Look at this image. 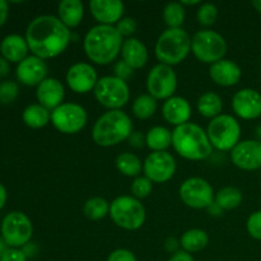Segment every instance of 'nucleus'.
Masks as SVG:
<instances>
[{
    "label": "nucleus",
    "instance_id": "nucleus-1",
    "mask_svg": "<svg viewBox=\"0 0 261 261\" xmlns=\"http://www.w3.org/2000/svg\"><path fill=\"white\" fill-rule=\"evenodd\" d=\"M25 41L32 55L46 60L63 54L71 41V33L58 17L38 15L25 31Z\"/></svg>",
    "mask_w": 261,
    "mask_h": 261
},
{
    "label": "nucleus",
    "instance_id": "nucleus-2",
    "mask_svg": "<svg viewBox=\"0 0 261 261\" xmlns=\"http://www.w3.org/2000/svg\"><path fill=\"white\" fill-rule=\"evenodd\" d=\"M124 37L115 25L97 24L86 33L83 48L87 58L97 65H107L121 54Z\"/></svg>",
    "mask_w": 261,
    "mask_h": 261
},
{
    "label": "nucleus",
    "instance_id": "nucleus-3",
    "mask_svg": "<svg viewBox=\"0 0 261 261\" xmlns=\"http://www.w3.org/2000/svg\"><path fill=\"white\" fill-rule=\"evenodd\" d=\"M172 147L178 155L188 161L206 160L213 153L206 132L194 122H186L173 129Z\"/></svg>",
    "mask_w": 261,
    "mask_h": 261
},
{
    "label": "nucleus",
    "instance_id": "nucleus-4",
    "mask_svg": "<svg viewBox=\"0 0 261 261\" xmlns=\"http://www.w3.org/2000/svg\"><path fill=\"white\" fill-rule=\"evenodd\" d=\"M133 134V122L121 110L105 112L97 119L92 129V139L102 148L115 147Z\"/></svg>",
    "mask_w": 261,
    "mask_h": 261
},
{
    "label": "nucleus",
    "instance_id": "nucleus-5",
    "mask_svg": "<svg viewBox=\"0 0 261 261\" xmlns=\"http://www.w3.org/2000/svg\"><path fill=\"white\" fill-rule=\"evenodd\" d=\"M154 53L160 64L177 65L191 53L190 35L182 28H167L158 37Z\"/></svg>",
    "mask_w": 261,
    "mask_h": 261
},
{
    "label": "nucleus",
    "instance_id": "nucleus-6",
    "mask_svg": "<svg viewBox=\"0 0 261 261\" xmlns=\"http://www.w3.org/2000/svg\"><path fill=\"white\" fill-rule=\"evenodd\" d=\"M110 217L112 222L125 231H137L144 224L147 213L140 200L134 196H117L110 204Z\"/></svg>",
    "mask_w": 261,
    "mask_h": 261
},
{
    "label": "nucleus",
    "instance_id": "nucleus-7",
    "mask_svg": "<svg viewBox=\"0 0 261 261\" xmlns=\"http://www.w3.org/2000/svg\"><path fill=\"white\" fill-rule=\"evenodd\" d=\"M206 134L213 148L222 152H231L241 142V126L232 115L222 114L212 119Z\"/></svg>",
    "mask_w": 261,
    "mask_h": 261
},
{
    "label": "nucleus",
    "instance_id": "nucleus-8",
    "mask_svg": "<svg viewBox=\"0 0 261 261\" xmlns=\"http://www.w3.org/2000/svg\"><path fill=\"white\" fill-rule=\"evenodd\" d=\"M226 40L221 33L212 30L198 31L191 37V53L201 63L214 64L227 54Z\"/></svg>",
    "mask_w": 261,
    "mask_h": 261
},
{
    "label": "nucleus",
    "instance_id": "nucleus-9",
    "mask_svg": "<svg viewBox=\"0 0 261 261\" xmlns=\"http://www.w3.org/2000/svg\"><path fill=\"white\" fill-rule=\"evenodd\" d=\"M94 98L101 106L112 110H121L130 99V88L126 81L116 75H106L98 79L93 89Z\"/></svg>",
    "mask_w": 261,
    "mask_h": 261
},
{
    "label": "nucleus",
    "instance_id": "nucleus-10",
    "mask_svg": "<svg viewBox=\"0 0 261 261\" xmlns=\"http://www.w3.org/2000/svg\"><path fill=\"white\" fill-rule=\"evenodd\" d=\"M33 234L31 219L22 212H10L2 222V239L10 249H19L30 244Z\"/></svg>",
    "mask_w": 261,
    "mask_h": 261
},
{
    "label": "nucleus",
    "instance_id": "nucleus-11",
    "mask_svg": "<svg viewBox=\"0 0 261 261\" xmlns=\"http://www.w3.org/2000/svg\"><path fill=\"white\" fill-rule=\"evenodd\" d=\"M88 121V114L83 106L74 102H64L51 111V124L58 132L66 135L78 134Z\"/></svg>",
    "mask_w": 261,
    "mask_h": 261
},
{
    "label": "nucleus",
    "instance_id": "nucleus-12",
    "mask_svg": "<svg viewBox=\"0 0 261 261\" xmlns=\"http://www.w3.org/2000/svg\"><path fill=\"white\" fill-rule=\"evenodd\" d=\"M178 194L182 203L193 209H208L216 198L213 186L201 177H190L184 181Z\"/></svg>",
    "mask_w": 261,
    "mask_h": 261
},
{
    "label": "nucleus",
    "instance_id": "nucleus-13",
    "mask_svg": "<svg viewBox=\"0 0 261 261\" xmlns=\"http://www.w3.org/2000/svg\"><path fill=\"white\" fill-rule=\"evenodd\" d=\"M148 94L158 99H165L173 97L177 89V75L172 66L165 64H157L149 70L147 76Z\"/></svg>",
    "mask_w": 261,
    "mask_h": 261
},
{
    "label": "nucleus",
    "instance_id": "nucleus-14",
    "mask_svg": "<svg viewBox=\"0 0 261 261\" xmlns=\"http://www.w3.org/2000/svg\"><path fill=\"white\" fill-rule=\"evenodd\" d=\"M143 172L153 184H165L176 172V160L171 153L152 152L143 162Z\"/></svg>",
    "mask_w": 261,
    "mask_h": 261
},
{
    "label": "nucleus",
    "instance_id": "nucleus-15",
    "mask_svg": "<svg viewBox=\"0 0 261 261\" xmlns=\"http://www.w3.org/2000/svg\"><path fill=\"white\" fill-rule=\"evenodd\" d=\"M98 79L96 69L91 64L84 63V61L71 65L65 75L69 88L79 94H86L93 91Z\"/></svg>",
    "mask_w": 261,
    "mask_h": 261
},
{
    "label": "nucleus",
    "instance_id": "nucleus-16",
    "mask_svg": "<svg viewBox=\"0 0 261 261\" xmlns=\"http://www.w3.org/2000/svg\"><path fill=\"white\" fill-rule=\"evenodd\" d=\"M231 161L240 170H259L261 168V140H241L231 150Z\"/></svg>",
    "mask_w": 261,
    "mask_h": 261
},
{
    "label": "nucleus",
    "instance_id": "nucleus-17",
    "mask_svg": "<svg viewBox=\"0 0 261 261\" xmlns=\"http://www.w3.org/2000/svg\"><path fill=\"white\" fill-rule=\"evenodd\" d=\"M232 109L241 119H257L261 116V93L252 88L240 89L232 98Z\"/></svg>",
    "mask_w": 261,
    "mask_h": 261
},
{
    "label": "nucleus",
    "instance_id": "nucleus-18",
    "mask_svg": "<svg viewBox=\"0 0 261 261\" xmlns=\"http://www.w3.org/2000/svg\"><path fill=\"white\" fill-rule=\"evenodd\" d=\"M47 64L45 60L35 55L27 56L20 61L15 69L17 79L28 87H37L47 78Z\"/></svg>",
    "mask_w": 261,
    "mask_h": 261
},
{
    "label": "nucleus",
    "instance_id": "nucleus-19",
    "mask_svg": "<svg viewBox=\"0 0 261 261\" xmlns=\"http://www.w3.org/2000/svg\"><path fill=\"white\" fill-rule=\"evenodd\" d=\"M89 9L98 24L116 25L124 18L125 5L120 0H91Z\"/></svg>",
    "mask_w": 261,
    "mask_h": 261
},
{
    "label": "nucleus",
    "instance_id": "nucleus-20",
    "mask_svg": "<svg viewBox=\"0 0 261 261\" xmlns=\"http://www.w3.org/2000/svg\"><path fill=\"white\" fill-rule=\"evenodd\" d=\"M36 97L41 106L54 111L60 105L64 103L65 98V88L63 83L56 78H46L36 89Z\"/></svg>",
    "mask_w": 261,
    "mask_h": 261
},
{
    "label": "nucleus",
    "instance_id": "nucleus-21",
    "mask_svg": "<svg viewBox=\"0 0 261 261\" xmlns=\"http://www.w3.org/2000/svg\"><path fill=\"white\" fill-rule=\"evenodd\" d=\"M209 75L216 84L221 87L236 86L242 76V70L234 61L228 59H222L212 64L209 68Z\"/></svg>",
    "mask_w": 261,
    "mask_h": 261
},
{
    "label": "nucleus",
    "instance_id": "nucleus-22",
    "mask_svg": "<svg viewBox=\"0 0 261 261\" xmlns=\"http://www.w3.org/2000/svg\"><path fill=\"white\" fill-rule=\"evenodd\" d=\"M162 115L166 121L175 127L186 124L191 117L190 102L184 97H171L163 103Z\"/></svg>",
    "mask_w": 261,
    "mask_h": 261
},
{
    "label": "nucleus",
    "instance_id": "nucleus-23",
    "mask_svg": "<svg viewBox=\"0 0 261 261\" xmlns=\"http://www.w3.org/2000/svg\"><path fill=\"white\" fill-rule=\"evenodd\" d=\"M121 58L124 63H126L133 70L135 69H142L147 65L148 48L144 43L135 37H130L124 40L121 48Z\"/></svg>",
    "mask_w": 261,
    "mask_h": 261
},
{
    "label": "nucleus",
    "instance_id": "nucleus-24",
    "mask_svg": "<svg viewBox=\"0 0 261 261\" xmlns=\"http://www.w3.org/2000/svg\"><path fill=\"white\" fill-rule=\"evenodd\" d=\"M28 43L25 41V37L20 35H8L3 38L0 43V53L3 58L10 63H18L24 60L28 56Z\"/></svg>",
    "mask_w": 261,
    "mask_h": 261
},
{
    "label": "nucleus",
    "instance_id": "nucleus-25",
    "mask_svg": "<svg viewBox=\"0 0 261 261\" xmlns=\"http://www.w3.org/2000/svg\"><path fill=\"white\" fill-rule=\"evenodd\" d=\"M58 15L69 30L78 27L84 17L83 3L81 0H63L58 5Z\"/></svg>",
    "mask_w": 261,
    "mask_h": 261
},
{
    "label": "nucleus",
    "instance_id": "nucleus-26",
    "mask_svg": "<svg viewBox=\"0 0 261 261\" xmlns=\"http://www.w3.org/2000/svg\"><path fill=\"white\" fill-rule=\"evenodd\" d=\"M145 144L152 152H166L172 145V132L165 126H153L145 135Z\"/></svg>",
    "mask_w": 261,
    "mask_h": 261
},
{
    "label": "nucleus",
    "instance_id": "nucleus-27",
    "mask_svg": "<svg viewBox=\"0 0 261 261\" xmlns=\"http://www.w3.org/2000/svg\"><path fill=\"white\" fill-rule=\"evenodd\" d=\"M209 244V236L205 231L199 228H193L186 231L180 239V246L184 251L189 254L203 251Z\"/></svg>",
    "mask_w": 261,
    "mask_h": 261
},
{
    "label": "nucleus",
    "instance_id": "nucleus-28",
    "mask_svg": "<svg viewBox=\"0 0 261 261\" xmlns=\"http://www.w3.org/2000/svg\"><path fill=\"white\" fill-rule=\"evenodd\" d=\"M22 119L27 126L32 129H42L51 121V111L40 103H32L25 107Z\"/></svg>",
    "mask_w": 261,
    "mask_h": 261
},
{
    "label": "nucleus",
    "instance_id": "nucleus-29",
    "mask_svg": "<svg viewBox=\"0 0 261 261\" xmlns=\"http://www.w3.org/2000/svg\"><path fill=\"white\" fill-rule=\"evenodd\" d=\"M196 109L201 116L206 117V119H214V117L222 115L223 101H222L221 96L214 92H205L199 97Z\"/></svg>",
    "mask_w": 261,
    "mask_h": 261
},
{
    "label": "nucleus",
    "instance_id": "nucleus-30",
    "mask_svg": "<svg viewBox=\"0 0 261 261\" xmlns=\"http://www.w3.org/2000/svg\"><path fill=\"white\" fill-rule=\"evenodd\" d=\"M115 165H116L117 171L126 177H139L143 170L142 161L139 160L138 155L130 152H125L117 155Z\"/></svg>",
    "mask_w": 261,
    "mask_h": 261
},
{
    "label": "nucleus",
    "instance_id": "nucleus-31",
    "mask_svg": "<svg viewBox=\"0 0 261 261\" xmlns=\"http://www.w3.org/2000/svg\"><path fill=\"white\" fill-rule=\"evenodd\" d=\"M242 200H244V195H242L241 190L234 186H226V188L221 189L218 193H216V198H214V203L222 211L236 209L237 206L241 205Z\"/></svg>",
    "mask_w": 261,
    "mask_h": 261
},
{
    "label": "nucleus",
    "instance_id": "nucleus-32",
    "mask_svg": "<svg viewBox=\"0 0 261 261\" xmlns=\"http://www.w3.org/2000/svg\"><path fill=\"white\" fill-rule=\"evenodd\" d=\"M83 213L91 221H101L110 216V203L101 196H93L84 203Z\"/></svg>",
    "mask_w": 261,
    "mask_h": 261
},
{
    "label": "nucleus",
    "instance_id": "nucleus-33",
    "mask_svg": "<svg viewBox=\"0 0 261 261\" xmlns=\"http://www.w3.org/2000/svg\"><path fill=\"white\" fill-rule=\"evenodd\" d=\"M186 10L180 2H171L165 5L162 10V18L168 28H181L185 20Z\"/></svg>",
    "mask_w": 261,
    "mask_h": 261
},
{
    "label": "nucleus",
    "instance_id": "nucleus-34",
    "mask_svg": "<svg viewBox=\"0 0 261 261\" xmlns=\"http://www.w3.org/2000/svg\"><path fill=\"white\" fill-rule=\"evenodd\" d=\"M133 114L139 120H148L157 111V99L150 94H140L133 102Z\"/></svg>",
    "mask_w": 261,
    "mask_h": 261
},
{
    "label": "nucleus",
    "instance_id": "nucleus-35",
    "mask_svg": "<svg viewBox=\"0 0 261 261\" xmlns=\"http://www.w3.org/2000/svg\"><path fill=\"white\" fill-rule=\"evenodd\" d=\"M196 17H198L199 23L203 27H211L216 23L217 18H218V8L212 3H203L199 7Z\"/></svg>",
    "mask_w": 261,
    "mask_h": 261
},
{
    "label": "nucleus",
    "instance_id": "nucleus-36",
    "mask_svg": "<svg viewBox=\"0 0 261 261\" xmlns=\"http://www.w3.org/2000/svg\"><path fill=\"white\" fill-rule=\"evenodd\" d=\"M132 196H134L135 199L140 200V199H145L147 196H149V194L153 190V182L145 176H139V177L134 178V181L132 182Z\"/></svg>",
    "mask_w": 261,
    "mask_h": 261
},
{
    "label": "nucleus",
    "instance_id": "nucleus-37",
    "mask_svg": "<svg viewBox=\"0 0 261 261\" xmlns=\"http://www.w3.org/2000/svg\"><path fill=\"white\" fill-rule=\"evenodd\" d=\"M18 93H19V88L15 82L5 81L0 83V103H12L18 97Z\"/></svg>",
    "mask_w": 261,
    "mask_h": 261
},
{
    "label": "nucleus",
    "instance_id": "nucleus-38",
    "mask_svg": "<svg viewBox=\"0 0 261 261\" xmlns=\"http://www.w3.org/2000/svg\"><path fill=\"white\" fill-rule=\"evenodd\" d=\"M246 228L252 239L261 241V211H256L250 214L246 222Z\"/></svg>",
    "mask_w": 261,
    "mask_h": 261
},
{
    "label": "nucleus",
    "instance_id": "nucleus-39",
    "mask_svg": "<svg viewBox=\"0 0 261 261\" xmlns=\"http://www.w3.org/2000/svg\"><path fill=\"white\" fill-rule=\"evenodd\" d=\"M115 27H116V30L119 31V33L122 36V37H127V38L132 37L138 30L137 22H135L134 18L132 17H124L116 25H115Z\"/></svg>",
    "mask_w": 261,
    "mask_h": 261
},
{
    "label": "nucleus",
    "instance_id": "nucleus-40",
    "mask_svg": "<svg viewBox=\"0 0 261 261\" xmlns=\"http://www.w3.org/2000/svg\"><path fill=\"white\" fill-rule=\"evenodd\" d=\"M107 261H138L134 252L127 249H116L109 255Z\"/></svg>",
    "mask_w": 261,
    "mask_h": 261
},
{
    "label": "nucleus",
    "instance_id": "nucleus-41",
    "mask_svg": "<svg viewBox=\"0 0 261 261\" xmlns=\"http://www.w3.org/2000/svg\"><path fill=\"white\" fill-rule=\"evenodd\" d=\"M0 261H27V256L20 249H8Z\"/></svg>",
    "mask_w": 261,
    "mask_h": 261
},
{
    "label": "nucleus",
    "instance_id": "nucleus-42",
    "mask_svg": "<svg viewBox=\"0 0 261 261\" xmlns=\"http://www.w3.org/2000/svg\"><path fill=\"white\" fill-rule=\"evenodd\" d=\"M133 74V69L127 65L124 61H119V63L115 65V75L117 78L122 79V81H126L127 78H130V75Z\"/></svg>",
    "mask_w": 261,
    "mask_h": 261
},
{
    "label": "nucleus",
    "instance_id": "nucleus-43",
    "mask_svg": "<svg viewBox=\"0 0 261 261\" xmlns=\"http://www.w3.org/2000/svg\"><path fill=\"white\" fill-rule=\"evenodd\" d=\"M168 261H195V260H194L193 255L191 254L184 251V250H178L177 252L171 255V257L168 259Z\"/></svg>",
    "mask_w": 261,
    "mask_h": 261
},
{
    "label": "nucleus",
    "instance_id": "nucleus-44",
    "mask_svg": "<svg viewBox=\"0 0 261 261\" xmlns=\"http://www.w3.org/2000/svg\"><path fill=\"white\" fill-rule=\"evenodd\" d=\"M178 246H180V241L175 239V237H168L165 242V249L166 251L171 252V254H175V252L178 251Z\"/></svg>",
    "mask_w": 261,
    "mask_h": 261
},
{
    "label": "nucleus",
    "instance_id": "nucleus-45",
    "mask_svg": "<svg viewBox=\"0 0 261 261\" xmlns=\"http://www.w3.org/2000/svg\"><path fill=\"white\" fill-rule=\"evenodd\" d=\"M8 14H9V4L5 0H0V27L7 22Z\"/></svg>",
    "mask_w": 261,
    "mask_h": 261
},
{
    "label": "nucleus",
    "instance_id": "nucleus-46",
    "mask_svg": "<svg viewBox=\"0 0 261 261\" xmlns=\"http://www.w3.org/2000/svg\"><path fill=\"white\" fill-rule=\"evenodd\" d=\"M130 144L134 145V147L140 148L143 145V143H145V140H143V137L140 135V133H133L129 138Z\"/></svg>",
    "mask_w": 261,
    "mask_h": 261
},
{
    "label": "nucleus",
    "instance_id": "nucleus-47",
    "mask_svg": "<svg viewBox=\"0 0 261 261\" xmlns=\"http://www.w3.org/2000/svg\"><path fill=\"white\" fill-rule=\"evenodd\" d=\"M10 66L9 63L4 58H0V76H5L9 74Z\"/></svg>",
    "mask_w": 261,
    "mask_h": 261
},
{
    "label": "nucleus",
    "instance_id": "nucleus-48",
    "mask_svg": "<svg viewBox=\"0 0 261 261\" xmlns=\"http://www.w3.org/2000/svg\"><path fill=\"white\" fill-rule=\"evenodd\" d=\"M7 189L4 188V185L0 184V211L4 208L5 203H7Z\"/></svg>",
    "mask_w": 261,
    "mask_h": 261
},
{
    "label": "nucleus",
    "instance_id": "nucleus-49",
    "mask_svg": "<svg viewBox=\"0 0 261 261\" xmlns=\"http://www.w3.org/2000/svg\"><path fill=\"white\" fill-rule=\"evenodd\" d=\"M206 211H208L209 213H211V216H214V217H219L222 214V212H223L221 208H219L218 205H217L216 203L212 204V205L209 206V208L206 209Z\"/></svg>",
    "mask_w": 261,
    "mask_h": 261
},
{
    "label": "nucleus",
    "instance_id": "nucleus-50",
    "mask_svg": "<svg viewBox=\"0 0 261 261\" xmlns=\"http://www.w3.org/2000/svg\"><path fill=\"white\" fill-rule=\"evenodd\" d=\"M8 249H9V247H8V245L5 244L4 240H3L2 237H0V257H2L3 255L5 254V251H7Z\"/></svg>",
    "mask_w": 261,
    "mask_h": 261
},
{
    "label": "nucleus",
    "instance_id": "nucleus-51",
    "mask_svg": "<svg viewBox=\"0 0 261 261\" xmlns=\"http://www.w3.org/2000/svg\"><path fill=\"white\" fill-rule=\"evenodd\" d=\"M252 7H254L257 12L261 13V0H254V2H252Z\"/></svg>",
    "mask_w": 261,
    "mask_h": 261
},
{
    "label": "nucleus",
    "instance_id": "nucleus-52",
    "mask_svg": "<svg viewBox=\"0 0 261 261\" xmlns=\"http://www.w3.org/2000/svg\"><path fill=\"white\" fill-rule=\"evenodd\" d=\"M0 43H2V42H0Z\"/></svg>",
    "mask_w": 261,
    "mask_h": 261
}]
</instances>
